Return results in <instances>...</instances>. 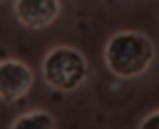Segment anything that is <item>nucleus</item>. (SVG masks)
Instances as JSON below:
<instances>
[{
  "mask_svg": "<svg viewBox=\"0 0 159 129\" xmlns=\"http://www.w3.org/2000/svg\"><path fill=\"white\" fill-rule=\"evenodd\" d=\"M152 60H154V42L137 30L114 32L104 45V64L119 79H132L144 74Z\"/></svg>",
  "mask_w": 159,
  "mask_h": 129,
  "instance_id": "f257e3e1",
  "label": "nucleus"
},
{
  "mask_svg": "<svg viewBox=\"0 0 159 129\" xmlns=\"http://www.w3.org/2000/svg\"><path fill=\"white\" fill-rule=\"evenodd\" d=\"M89 77L87 57L72 45H57L42 57V79L50 89L75 92Z\"/></svg>",
  "mask_w": 159,
  "mask_h": 129,
  "instance_id": "f03ea898",
  "label": "nucleus"
},
{
  "mask_svg": "<svg viewBox=\"0 0 159 129\" xmlns=\"http://www.w3.org/2000/svg\"><path fill=\"white\" fill-rule=\"evenodd\" d=\"M35 74L27 62L5 57L0 60V102L15 104L32 89Z\"/></svg>",
  "mask_w": 159,
  "mask_h": 129,
  "instance_id": "7ed1b4c3",
  "label": "nucleus"
},
{
  "mask_svg": "<svg viewBox=\"0 0 159 129\" xmlns=\"http://www.w3.org/2000/svg\"><path fill=\"white\" fill-rule=\"evenodd\" d=\"M60 7V0H15V17L30 30H42L57 20Z\"/></svg>",
  "mask_w": 159,
  "mask_h": 129,
  "instance_id": "20e7f679",
  "label": "nucleus"
},
{
  "mask_svg": "<svg viewBox=\"0 0 159 129\" xmlns=\"http://www.w3.org/2000/svg\"><path fill=\"white\" fill-rule=\"evenodd\" d=\"M10 129H55V117L45 109H32L20 114L10 124Z\"/></svg>",
  "mask_w": 159,
  "mask_h": 129,
  "instance_id": "39448f33",
  "label": "nucleus"
},
{
  "mask_svg": "<svg viewBox=\"0 0 159 129\" xmlns=\"http://www.w3.org/2000/svg\"><path fill=\"white\" fill-rule=\"evenodd\" d=\"M137 129H159V109L157 112H152V114H147L142 122H139V127Z\"/></svg>",
  "mask_w": 159,
  "mask_h": 129,
  "instance_id": "423d86ee",
  "label": "nucleus"
},
{
  "mask_svg": "<svg viewBox=\"0 0 159 129\" xmlns=\"http://www.w3.org/2000/svg\"><path fill=\"white\" fill-rule=\"evenodd\" d=\"M2 2H5V0H0V5H2Z\"/></svg>",
  "mask_w": 159,
  "mask_h": 129,
  "instance_id": "0eeeda50",
  "label": "nucleus"
}]
</instances>
